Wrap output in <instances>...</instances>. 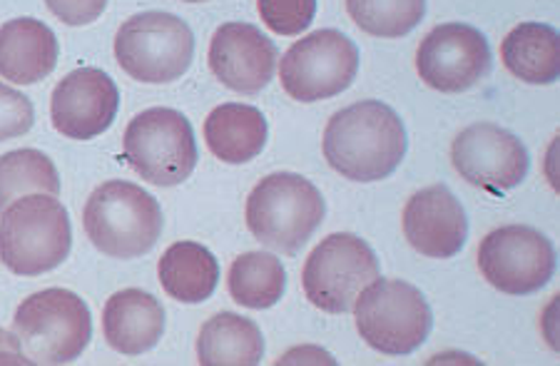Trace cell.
I'll return each mask as SVG.
<instances>
[{
	"label": "cell",
	"mask_w": 560,
	"mask_h": 366,
	"mask_svg": "<svg viewBox=\"0 0 560 366\" xmlns=\"http://www.w3.org/2000/svg\"><path fill=\"white\" fill-rule=\"evenodd\" d=\"M324 157L351 182H378L399 169L406 157V128L394 107L361 101L331 115L324 130Z\"/></svg>",
	"instance_id": "6da1fadb"
},
{
	"label": "cell",
	"mask_w": 560,
	"mask_h": 366,
	"mask_svg": "<svg viewBox=\"0 0 560 366\" xmlns=\"http://www.w3.org/2000/svg\"><path fill=\"white\" fill-rule=\"evenodd\" d=\"M13 334L31 364H70L90 344L93 317L75 292L50 287L15 309Z\"/></svg>",
	"instance_id": "5b68a950"
},
{
	"label": "cell",
	"mask_w": 560,
	"mask_h": 366,
	"mask_svg": "<svg viewBox=\"0 0 560 366\" xmlns=\"http://www.w3.org/2000/svg\"><path fill=\"white\" fill-rule=\"evenodd\" d=\"M294 362H302V364H306V362H310V364H334L331 354L316 350V346H300V350L284 354L277 364H294Z\"/></svg>",
	"instance_id": "f546056e"
},
{
	"label": "cell",
	"mask_w": 560,
	"mask_h": 366,
	"mask_svg": "<svg viewBox=\"0 0 560 366\" xmlns=\"http://www.w3.org/2000/svg\"><path fill=\"white\" fill-rule=\"evenodd\" d=\"M265 339L255 321L232 311L207 319L197 337V362L202 366H257Z\"/></svg>",
	"instance_id": "7402d4cb"
},
{
	"label": "cell",
	"mask_w": 560,
	"mask_h": 366,
	"mask_svg": "<svg viewBox=\"0 0 560 366\" xmlns=\"http://www.w3.org/2000/svg\"><path fill=\"white\" fill-rule=\"evenodd\" d=\"M48 11L66 25H90L105 13L107 0H45Z\"/></svg>",
	"instance_id": "83f0119b"
},
{
	"label": "cell",
	"mask_w": 560,
	"mask_h": 366,
	"mask_svg": "<svg viewBox=\"0 0 560 366\" xmlns=\"http://www.w3.org/2000/svg\"><path fill=\"white\" fill-rule=\"evenodd\" d=\"M122 153L144 182L158 187L185 182L200 160L192 125L173 107H150L135 115L125 130Z\"/></svg>",
	"instance_id": "52a82bcc"
},
{
	"label": "cell",
	"mask_w": 560,
	"mask_h": 366,
	"mask_svg": "<svg viewBox=\"0 0 560 366\" xmlns=\"http://www.w3.org/2000/svg\"><path fill=\"white\" fill-rule=\"evenodd\" d=\"M115 58L132 80L148 85L173 83L192 66L195 35L173 13L132 15L115 35Z\"/></svg>",
	"instance_id": "ba28073f"
},
{
	"label": "cell",
	"mask_w": 560,
	"mask_h": 366,
	"mask_svg": "<svg viewBox=\"0 0 560 366\" xmlns=\"http://www.w3.org/2000/svg\"><path fill=\"white\" fill-rule=\"evenodd\" d=\"M347 13L376 38H404L427 15V0H347Z\"/></svg>",
	"instance_id": "d4e9b609"
},
{
	"label": "cell",
	"mask_w": 560,
	"mask_h": 366,
	"mask_svg": "<svg viewBox=\"0 0 560 366\" xmlns=\"http://www.w3.org/2000/svg\"><path fill=\"white\" fill-rule=\"evenodd\" d=\"M90 243L113 260H138L162 235L160 202L140 185L110 180L90 194L83 210Z\"/></svg>",
	"instance_id": "3957f363"
},
{
	"label": "cell",
	"mask_w": 560,
	"mask_h": 366,
	"mask_svg": "<svg viewBox=\"0 0 560 366\" xmlns=\"http://www.w3.org/2000/svg\"><path fill=\"white\" fill-rule=\"evenodd\" d=\"M120 110V91L101 68H78L50 97L52 128L70 140H93L110 130Z\"/></svg>",
	"instance_id": "5bb4252c"
},
{
	"label": "cell",
	"mask_w": 560,
	"mask_h": 366,
	"mask_svg": "<svg viewBox=\"0 0 560 366\" xmlns=\"http://www.w3.org/2000/svg\"><path fill=\"white\" fill-rule=\"evenodd\" d=\"M158 274L162 290L175 302L202 305L220 284V262L205 245L175 243L162 255Z\"/></svg>",
	"instance_id": "44dd1931"
},
{
	"label": "cell",
	"mask_w": 560,
	"mask_h": 366,
	"mask_svg": "<svg viewBox=\"0 0 560 366\" xmlns=\"http://www.w3.org/2000/svg\"><path fill=\"white\" fill-rule=\"evenodd\" d=\"M359 75V48L345 33L324 28L296 40L279 60V80L289 97L319 103L345 93Z\"/></svg>",
	"instance_id": "30bf717a"
},
{
	"label": "cell",
	"mask_w": 560,
	"mask_h": 366,
	"mask_svg": "<svg viewBox=\"0 0 560 366\" xmlns=\"http://www.w3.org/2000/svg\"><path fill=\"white\" fill-rule=\"evenodd\" d=\"M56 33L35 17H15L0 25V78L15 85H35L58 66Z\"/></svg>",
	"instance_id": "e0dca14e"
},
{
	"label": "cell",
	"mask_w": 560,
	"mask_h": 366,
	"mask_svg": "<svg viewBox=\"0 0 560 366\" xmlns=\"http://www.w3.org/2000/svg\"><path fill=\"white\" fill-rule=\"evenodd\" d=\"M21 364H31L21 342H18L15 334L0 329V366H21Z\"/></svg>",
	"instance_id": "f1b7e54d"
},
{
	"label": "cell",
	"mask_w": 560,
	"mask_h": 366,
	"mask_svg": "<svg viewBox=\"0 0 560 366\" xmlns=\"http://www.w3.org/2000/svg\"><path fill=\"white\" fill-rule=\"evenodd\" d=\"M451 163L466 182L489 192H505L526 180L530 155L526 145L501 125L474 122L456 135Z\"/></svg>",
	"instance_id": "4fadbf2b"
},
{
	"label": "cell",
	"mask_w": 560,
	"mask_h": 366,
	"mask_svg": "<svg viewBox=\"0 0 560 366\" xmlns=\"http://www.w3.org/2000/svg\"><path fill=\"white\" fill-rule=\"evenodd\" d=\"M493 56L486 35L468 23L436 25L417 52L419 78L439 93H464L491 73Z\"/></svg>",
	"instance_id": "7c38bea8"
},
{
	"label": "cell",
	"mask_w": 560,
	"mask_h": 366,
	"mask_svg": "<svg viewBox=\"0 0 560 366\" xmlns=\"http://www.w3.org/2000/svg\"><path fill=\"white\" fill-rule=\"evenodd\" d=\"M103 332L115 352L140 356L155 350L162 339L165 309L150 292L122 290L107 299L103 309Z\"/></svg>",
	"instance_id": "ac0fdd59"
},
{
	"label": "cell",
	"mask_w": 560,
	"mask_h": 366,
	"mask_svg": "<svg viewBox=\"0 0 560 366\" xmlns=\"http://www.w3.org/2000/svg\"><path fill=\"white\" fill-rule=\"evenodd\" d=\"M33 122L35 110L31 97L0 83V142L25 135V132H31Z\"/></svg>",
	"instance_id": "4316f807"
},
{
	"label": "cell",
	"mask_w": 560,
	"mask_h": 366,
	"mask_svg": "<svg viewBox=\"0 0 560 366\" xmlns=\"http://www.w3.org/2000/svg\"><path fill=\"white\" fill-rule=\"evenodd\" d=\"M247 227L275 252L296 255L324 222L327 204L316 185L294 173H272L247 198Z\"/></svg>",
	"instance_id": "277c9868"
},
{
	"label": "cell",
	"mask_w": 560,
	"mask_h": 366,
	"mask_svg": "<svg viewBox=\"0 0 560 366\" xmlns=\"http://www.w3.org/2000/svg\"><path fill=\"white\" fill-rule=\"evenodd\" d=\"M478 270L499 292L526 297L553 280L556 249L536 227L505 225L483 237L478 247Z\"/></svg>",
	"instance_id": "8fae6325"
},
{
	"label": "cell",
	"mask_w": 560,
	"mask_h": 366,
	"mask_svg": "<svg viewBox=\"0 0 560 366\" xmlns=\"http://www.w3.org/2000/svg\"><path fill=\"white\" fill-rule=\"evenodd\" d=\"M267 120L257 107L224 103L207 115L205 140L210 153L228 165H245L267 145Z\"/></svg>",
	"instance_id": "d6986e66"
},
{
	"label": "cell",
	"mask_w": 560,
	"mask_h": 366,
	"mask_svg": "<svg viewBox=\"0 0 560 366\" xmlns=\"http://www.w3.org/2000/svg\"><path fill=\"white\" fill-rule=\"evenodd\" d=\"M72 227L56 194H25L0 214V262L21 276L58 270L68 260Z\"/></svg>",
	"instance_id": "7a4b0ae2"
},
{
	"label": "cell",
	"mask_w": 560,
	"mask_h": 366,
	"mask_svg": "<svg viewBox=\"0 0 560 366\" xmlns=\"http://www.w3.org/2000/svg\"><path fill=\"white\" fill-rule=\"evenodd\" d=\"M503 66L528 85H553L560 75V35L553 25L521 23L501 43Z\"/></svg>",
	"instance_id": "ffe728a7"
},
{
	"label": "cell",
	"mask_w": 560,
	"mask_h": 366,
	"mask_svg": "<svg viewBox=\"0 0 560 366\" xmlns=\"http://www.w3.org/2000/svg\"><path fill=\"white\" fill-rule=\"evenodd\" d=\"M404 237L423 257L451 260L468 237L464 204L446 185L423 187L404 208Z\"/></svg>",
	"instance_id": "2e32d148"
},
{
	"label": "cell",
	"mask_w": 560,
	"mask_h": 366,
	"mask_svg": "<svg viewBox=\"0 0 560 366\" xmlns=\"http://www.w3.org/2000/svg\"><path fill=\"white\" fill-rule=\"evenodd\" d=\"M35 192L60 194V177L52 160L33 147L0 155V212L13 200Z\"/></svg>",
	"instance_id": "cb8c5ba5"
},
{
	"label": "cell",
	"mask_w": 560,
	"mask_h": 366,
	"mask_svg": "<svg viewBox=\"0 0 560 366\" xmlns=\"http://www.w3.org/2000/svg\"><path fill=\"white\" fill-rule=\"evenodd\" d=\"M228 287L232 299L247 309H269L279 305L287 290L284 264L269 252L240 255L230 267Z\"/></svg>",
	"instance_id": "603a6c76"
},
{
	"label": "cell",
	"mask_w": 560,
	"mask_h": 366,
	"mask_svg": "<svg viewBox=\"0 0 560 366\" xmlns=\"http://www.w3.org/2000/svg\"><path fill=\"white\" fill-rule=\"evenodd\" d=\"M357 332L372 350L406 356L427 342L433 327L431 307L419 287L404 280H374L354 302Z\"/></svg>",
	"instance_id": "8992f818"
},
{
	"label": "cell",
	"mask_w": 560,
	"mask_h": 366,
	"mask_svg": "<svg viewBox=\"0 0 560 366\" xmlns=\"http://www.w3.org/2000/svg\"><path fill=\"white\" fill-rule=\"evenodd\" d=\"M259 17L277 35H300L316 15V0H257Z\"/></svg>",
	"instance_id": "484cf974"
},
{
	"label": "cell",
	"mask_w": 560,
	"mask_h": 366,
	"mask_svg": "<svg viewBox=\"0 0 560 366\" xmlns=\"http://www.w3.org/2000/svg\"><path fill=\"white\" fill-rule=\"evenodd\" d=\"M378 280L374 249L351 232H337L322 239L306 257L302 284L306 299L329 315L354 309L361 290Z\"/></svg>",
	"instance_id": "9c48e42d"
},
{
	"label": "cell",
	"mask_w": 560,
	"mask_h": 366,
	"mask_svg": "<svg viewBox=\"0 0 560 366\" xmlns=\"http://www.w3.org/2000/svg\"><path fill=\"white\" fill-rule=\"evenodd\" d=\"M185 3H205V0H185Z\"/></svg>",
	"instance_id": "4dcf8cb0"
},
{
	"label": "cell",
	"mask_w": 560,
	"mask_h": 366,
	"mask_svg": "<svg viewBox=\"0 0 560 366\" xmlns=\"http://www.w3.org/2000/svg\"><path fill=\"white\" fill-rule=\"evenodd\" d=\"M207 60L224 87L240 95H255L275 78L279 50L257 25L224 23L212 35Z\"/></svg>",
	"instance_id": "9a60e30c"
}]
</instances>
